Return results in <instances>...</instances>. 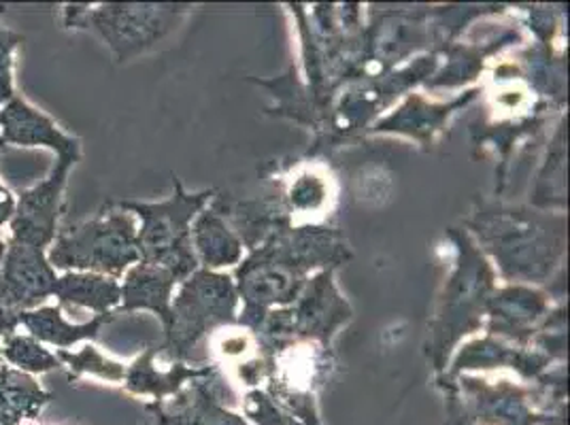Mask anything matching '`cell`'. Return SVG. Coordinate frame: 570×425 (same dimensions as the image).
<instances>
[{
    "label": "cell",
    "mask_w": 570,
    "mask_h": 425,
    "mask_svg": "<svg viewBox=\"0 0 570 425\" xmlns=\"http://www.w3.org/2000/svg\"><path fill=\"white\" fill-rule=\"evenodd\" d=\"M137 258L130 221L121 215L96 217L58 233L48 251L53 270L119 273Z\"/></svg>",
    "instance_id": "obj_1"
},
{
    "label": "cell",
    "mask_w": 570,
    "mask_h": 425,
    "mask_svg": "<svg viewBox=\"0 0 570 425\" xmlns=\"http://www.w3.org/2000/svg\"><path fill=\"white\" fill-rule=\"evenodd\" d=\"M75 162V158H56L48 177L16 198V212L9 221L11 240L39 249L51 247L58 237L65 188Z\"/></svg>",
    "instance_id": "obj_2"
},
{
    "label": "cell",
    "mask_w": 570,
    "mask_h": 425,
    "mask_svg": "<svg viewBox=\"0 0 570 425\" xmlns=\"http://www.w3.org/2000/svg\"><path fill=\"white\" fill-rule=\"evenodd\" d=\"M56 279L48 249L7 238L0 264V308L20 315L22 310L43 307L48 298H53Z\"/></svg>",
    "instance_id": "obj_3"
},
{
    "label": "cell",
    "mask_w": 570,
    "mask_h": 425,
    "mask_svg": "<svg viewBox=\"0 0 570 425\" xmlns=\"http://www.w3.org/2000/svg\"><path fill=\"white\" fill-rule=\"evenodd\" d=\"M0 141L4 147H43L53 151L56 158L79 160L81 156L79 141L20 95L0 107Z\"/></svg>",
    "instance_id": "obj_4"
},
{
    "label": "cell",
    "mask_w": 570,
    "mask_h": 425,
    "mask_svg": "<svg viewBox=\"0 0 570 425\" xmlns=\"http://www.w3.org/2000/svg\"><path fill=\"white\" fill-rule=\"evenodd\" d=\"M51 401L53 394L37 377L20 373L0 359V425L39 422Z\"/></svg>",
    "instance_id": "obj_5"
},
{
    "label": "cell",
    "mask_w": 570,
    "mask_h": 425,
    "mask_svg": "<svg viewBox=\"0 0 570 425\" xmlns=\"http://www.w3.org/2000/svg\"><path fill=\"white\" fill-rule=\"evenodd\" d=\"M18 322L26 334L37 338L41 345L58 347V352H69L72 345L96 338L100 326L109 322V317L98 315L86 324H72L62 315V308L43 305V307L22 310L18 315Z\"/></svg>",
    "instance_id": "obj_6"
},
{
    "label": "cell",
    "mask_w": 570,
    "mask_h": 425,
    "mask_svg": "<svg viewBox=\"0 0 570 425\" xmlns=\"http://www.w3.org/2000/svg\"><path fill=\"white\" fill-rule=\"evenodd\" d=\"M53 298H58L60 308H90L107 315V308L118 303L119 287L95 273H65L56 279Z\"/></svg>",
    "instance_id": "obj_7"
},
{
    "label": "cell",
    "mask_w": 570,
    "mask_h": 425,
    "mask_svg": "<svg viewBox=\"0 0 570 425\" xmlns=\"http://www.w3.org/2000/svg\"><path fill=\"white\" fill-rule=\"evenodd\" d=\"M0 354H2V362L9 364L11 368L26 373V375H46V373H53L60 370L62 364L56 357V352H49L46 345H41L37 338H32L30 334H9L4 338H0Z\"/></svg>",
    "instance_id": "obj_8"
},
{
    "label": "cell",
    "mask_w": 570,
    "mask_h": 425,
    "mask_svg": "<svg viewBox=\"0 0 570 425\" xmlns=\"http://www.w3.org/2000/svg\"><path fill=\"white\" fill-rule=\"evenodd\" d=\"M62 368L69 370V380H77L83 375L107 378V380H119L124 377L121 366L116 362H109L102 354L96 352L92 345H86L81 352H56Z\"/></svg>",
    "instance_id": "obj_9"
},
{
    "label": "cell",
    "mask_w": 570,
    "mask_h": 425,
    "mask_svg": "<svg viewBox=\"0 0 570 425\" xmlns=\"http://www.w3.org/2000/svg\"><path fill=\"white\" fill-rule=\"evenodd\" d=\"M24 41V34L0 24V107L18 96L16 88V49Z\"/></svg>",
    "instance_id": "obj_10"
},
{
    "label": "cell",
    "mask_w": 570,
    "mask_h": 425,
    "mask_svg": "<svg viewBox=\"0 0 570 425\" xmlns=\"http://www.w3.org/2000/svg\"><path fill=\"white\" fill-rule=\"evenodd\" d=\"M2 149H4V142L0 141V151ZM13 212H16V196L11 194V189L0 181V230L4 226H9Z\"/></svg>",
    "instance_id": "obj_11"
},
{
    "label": "cell",
    "mask_w": 570,
    "mask_h": 425,
    "mask_svg": "<svg viewBox=\"0 0 570 425\" xmlns=\"http://www.w3.org/2000/svg\"><path fill=\"white\" fill-rule=\"evenodd\" d=\"M4 249H7V238L2 237V233H0V264H2V258H4Z\"/></svg>",
    "instance_id": "obj_12"
},
{
    "label": "cell",
    "mask_w": 570,
    "mask_h": 425,
    "mask_svg": "<svg viewBox=\"0 0 570 425\" xmlns=\"http://www.w3.org/2000/svg\"><path fill=\"white\" fill-rule=\"evenodd\" d=\"M24 425H48V424H39V422H28V424Z\"/></svg>",
    "instance_id": "obj_13"
}]
</instances>
